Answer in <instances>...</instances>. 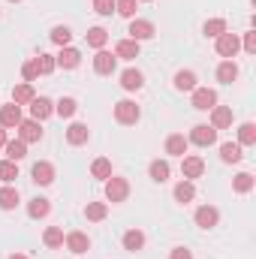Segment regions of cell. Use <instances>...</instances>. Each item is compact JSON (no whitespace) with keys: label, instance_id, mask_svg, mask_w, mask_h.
Masks as SVG:
<instances>
[{"label":"cell","instance_id":"29","mask_svg":"<svg viewBox=\"0 0 256 259\" xmlns=\"http://www.w3.org/2000/svg\"><path fill=\"white\" fill-rule=\"evenodd\" d=\"M84 39H88V46H91V49H97V52H100V49H106V42H109V33H106L103 27H91V30L84 33Z\"/></svg>","mask_w":256,"mask_h":259},{"label":"cell","instance_id":"17","mask_svg":"<svg viewBox=\"0 0 256 259\" xmlns=\"http://www.w3.org/2000/svg\"><path fill=\"white\" fill-rule=\"evenodd\" d=\"M211 127L214 130L232 127V109H229V106H214V109H211Z\"/></svg>","mask_w":256,"mask_h":259},{"label":"cell","instance_id":"8","mask_svg":"<svg viewBox=\"0 0 256 259\" xmlns=\"http://www.w3.org/2000/svg\"><path fill=\"white\" fill-rule=\"evenodd\" d=\"M30 178H33V184H39V187H49V184L55 181V166H52L49 160H39V163H33V169H30Z\"/></svg>","mask_w":256,"mask_h":259},{"label":"cell","instance_id":"26","mask_svg":"<svg viewBox=\"0 0 256 259\" xmlns=\"http://www.w3.org/2000/svg\"><path fill=\"white\" fill-rule=\"evenodd\" d=\"M235 78H238V64H235V61H223V64L217 66V81L232 84Z\"/></svg>","mask_w":256,"mask_h":259},{"label":"cell","instance_id":"45","mask_svg":"<svg viewBox=\"0 0 256 259\" xmlns=\"http://www.w3.org/2000/svg\"><path fill=\"white\" fill-rule=\"evenodd\" d=\"M241 46H244V52H247V55H256V33H253V30H247V33H244V42H241Z\"/></svg>","mask_w":256,"mask_h":259},{"label":"cell","instance_id":"11","mask_svg":"<svg viewBox=\"0 0 256 259\" xmlns=\"http://www.w3.org/2000/svg\"><path fill=\"white\" fill-rule=\"evenodd\" d=\"M49 115H55V103L49 97H33L30 100V118L33 121H46Z\"/></svg>","mask_w":256,"mask_h":259},{"label":"cell","instance_id":"12","mask_svg":"<svg viewBox=\"0 0 256 259\" xmlns=\"http://www.w3.org/2000/svg\"><path fill=\"white\" fill-rule=\"evenodd\" d=\"M64 244H66L69 253H88V250H91V238H88L84 232H66Z\"/></svg>","mask_w":256,"mask_h":259},{"label":"cell","instance_id":"40","mask_svg":"<svg viewBox=\"0 0 256 259\" xmlns=\"http://www.w3.org/2000/svg\"><path fill=\"white\" fill-rule=\"evenodd\" d=\"M15 178H18V166L12 160H0V181L3 184H12Z\"/></svg>","mask_w":256,"mask_h":259},{"label":"cell","instance_id":"42","mask_svg":"<svg viewBox=\"0 0 256 259\" xmlns=\"http://www.w3.org/2000/svg\"><path fill=\"white\" fill-rule=\"evenodd\" d=\"M238 145H247V148L256 145V124L247 121V124H241V127H238Z\"/></svg>","mask_w":256,"mask_h":259},{"label":"cell","instance_id":"28","mask_svg":"<svg viewBox=\"0 0 256 259\" xmlns=\"http://www.w3.org/2000/svg\"><path fill=\"white\" fill-rule=\"evenodd\" d=\"M253 184H256V178L253 175H250V172H238V175H235V178H232V190H235V193H250V190H253Z\"/></svg>","mask_w":256,"mask_h":259},{"label":"cell","instance_id":"19","mask_svg":"<svg viewBox=\"0 0 256 259\" xmlns=\"http://www.w3.org/2000/svg\"><path fill=\"white\" fill-rule=\"evenodd\" d=\"M88 139H91V130H88V124H69V127H66V142H69L72 148L84 145Z\"/></svg>","mask_w":256,"mask_h":259},{"label":"cell","instance_id":"34","mask_svg":"<svg viewBox=\"0 0 256 259\" xmlns=\"http://www.w3.org/2000/svg\"><path fill=\"white\" fill-rule=\"evenodd\" d=\"M91 175H94V178H100V181L112 178V163H109L106 157H97V160L91 163Z\"/></svg>","mask_w":256,"mask_h":259},{"label":"cell","instance_id":"2","mask_svg":"<svg viewBox=\"0 0 256 259\" xmlns=\"http://www.w3.org/2000/svg\"><path fill=\"white\" fill-rule=\"evenodd\" d=\"M187 142L199 145V148H211V145L217 142V130L211 127V124H196V127L190 130V136H187Z\"/></svg>","mask_w":256,"mask_h":259},{"label":"cell","instance_id":"21","mask_svg":"<svg viewBox=\"0 0 256 259\" xmlns=\"http://www.w3.org/2000/svg\"><path fill=\"white\" fill-rule=\"evenodd\" d=\"M27 214H30L33 220H42V217H49V214H52V202H49V199H42V196H36V199H30Z\"/></svg>","mask_w":256,"mask_h":259},{"label":"cell","instance_id":"16","mask_svg":"<svg viewBox=\"0 0 256 259\" xmlns=\"http://www.w3.org/2000/svg\"><path fill=\"white\" fill-rule=\"evenodd\" d=\"M187 148H190V142H187L184 133H172V136L166 139V154H172V157H184Z\"/></svg>","mask_w":256,"mask_h":259},{"label":"cell","instance_id":"33","mask_svg":"<svg viewBox=\"0 0 256 259\" xmlns=\"http://www.w3.org/2000/svg\"><path fill=\"white\" fill-rule=\"evenodd\" d=\"M42 244L52 247V250H55V247H64V229H61V226H49V229L42 232Z\"/></svg>","mask_w":256,"mask_h":259},{"label":"cell","instance_id":"27","mask_svg":"<svg viewBox=\"0 0 256 259\" xmlns=\"http://www.w3.org/2000/svg\"><path fill=\"white\" fill-rule=\"evenodd\" d=\"M18 202H21V196H18V190L15 187H0V208L3 211H12V208H18Z\"/></svg>","mask_w":256,"mask_h":259},{"label":"cell","instance_id":"14","mask_svg":"<svg viewBox=\"0 0 256 259\" xmlns=\"http://www.w3.org/2000/svg\"><path fill=\"white\" fill-rule=\"evenodd\" d=\"M21 124V106H15V103H6V106H0V127H18Z\"/></svg>","mask_w":256,"mask_h":259},{"label":"cell","instance_id":"25","mask_svg":"<svg viewBox=\"0 0 256 259\" xmlns=\"http://www.w3.org/2000/svg\"><path fill=\"white\" fill-rule=\"evenodd\" d=\"M142 247H145V232H142V229H127V232H124V250L136 253V250H142Z\"/></svg>","mask_w":256,"mask_h":259},{"label":"cell","instance_id":"47","mask_svg":"<svg viewBox=\"0 0 256 259\" xmlns=\"http://www.w3.org/2000/svg\"><path fill=\"white\" fill-rule=\"evenodd\" d=\"M6 142H9V139H6V130L0 127V148H3V145H6Z\"/></svg>","mask_w":256,"mask_h":259},{"label":"cell","instance_id":"22","mask_svg":"<svg viewBox=\"0 0 256 259\" xmlns=\"http://www.w3.org/2000/svg\"><path fill=\"white\" fill-rule=\"evenodd\" d=\"M169 163L166 160H154L151 166H148V175H151V181H157V184H166L169 181Z\"/></svg>","mask_w":256,"mask_h":259},{"label":"cell","instance_id":"3","mask_svg":"<svg viewBox=\"0 0 256 259\" xmlns=\"http://www.w3.org/2000/svg\"><path fill=\"white\" fill-rule=\"evenodd\" d=\"M238 49H241V39H238V33H220L217 36V55L220 58H226V61H232L235 55H238Z\"/></svg>","mask_w":256,"mask_h":259},{"label":"cell","instance_id":"7","mask_svg":"<svg viewBox=\"0 0 256 259\" xmlns=\"http://www.w3.org/2000/svg\"><path fill=\"white\" fill-rule=\"evenodd\" d=\"M202 172H205V160H202V157H196V154L181 157V175H184V181L202 178Z\"/></svg>","mask_w":256,"mask_h":259},{"label":"cell","instance_id":"41","mask_svg":"<svg viewBox=\"0 0 256 259\" xmlns=\"http://www.w3.org/2000/svg\"><path fill=\"white\" fill-rule=\"evenodd\" d=\"M136 9H139V0H115V12L121 18H136Z\"/></svg>","mask_w":256,"mask_h":259},{"label":"cell","instance_id":"13","mask_svg":"<svg viewBox=\"0 0 256 259\" xmlns=\"http://www.w3.org/2000/svg\"><path fill=\"white\" fill-rule=\"evenodd\" d=\"M217 220H220V211H217L214 205H202V208H196V226H202V229H214Z\"/></svg>","mask_w":256,"mask_h":259},{"label":"cell","instance_id":"32","mask_svg":"<svg viewBox=\"0 0 256 259\" xmlns=\"http://www.w3.org/2000/svg\"><path fill=\"white\" fill-rule=\"evenodd\" d=\"M84 217H88V220H94V223H100V220H106V217H109V205H106V202H88Z\"/></svg>","mask_w":256,"mask_h":259},{"label":"cell","instance_id":"4","mask_svg":"<svg viewBox=\"0 0 256 259\" xmlns=\"http://www.w3.org/2000/svg\"><path fill=\"white\" fill-rule=\"evenodd\" d=\"M127 196H130V181L127 178H118V175L106 178V199H109V202H124Z\"/></svg>","mask_w":256,"mask_h":259},{"label":"cell","instance_id":"15","mask_svg":"<svg viewBox=\"0 0 256 259\" xmlns=\"http://www.w3.org/2000/svg\"><path fill=\"white\" fill-rule=\"evenodd\" d=\"M55 64L61 66V69H75V66L81 64V52H78V49H72V46H64V49H61V55L55 58Z\"/></svg>","mask_w":256,"mask_h":259},{"label":"cell","instance_id":"18","mask_svg":"<svg viewBox=\"0 0 256 259\" xmlns=\"http://www.w3.org/2000/svg\"><path fill=\"white\" fill-rule=\"evenodd\" d=\"M142 84H145V75H142L139 69L130 66V69L121 72V88H124V91H130V94H133V91H142Z\"/></svg>","mask_w":256,"mask_h":259},{"label":"cell","instance_id":"35","mask_svg":"<svg viewBox=\"0 0 256 259\" xmlns=\"http://www.w3.org/2000/svg\"><path fill=\"white\" fill-rule=\"evenodd\" d=\"M196 199V187H193V181H181V184H175V202H181V205H187Z\"/></svg>","mask_w":256,"mask_h":259},{"label":"cell","instance_id":"5","mask_svg":"<svg viewBox=\"0 0 256 259\" xmlns=\"http://www.w3.org/2000/svg\"><path fill=\"white\" fill-rule=\"evenodd\" d=\"M130 39H136V42H145V39H154V33H157V27L151 24V21H145V18H130Z\"/></svg>","mask_w":256,"mask_h":259},{"label":"cell","instance_id":"31","mask_svg":"<svg viewBox=\"0 0 256 259\" xmlns=\"http://www.w3.org/2000/svg\"><path fill=\"white\" fill-rule=\"evenodd\" d=\"M220 160H223V163H241V160H244L241 145H232V142L220 145Z\"/></svg>","mask_w":256,"mask_h":259},{"label":"cell","instance_id":"20","mask_svg":"<svg viewBox=\"0 0 256 259\" xmlns=\"http://www.w3.org/2000/svg\"><path fill=\"white\" fill-rule=\"evenodd\" d=\"M33 97H36V94H33V84H30V81H21V84L12 88V103H15V106H27Z\"/></svg>","mask_w":256,"mask_h":259},{"label":"cell","instance_id":"10","mask_svg":"<svg viewBox=\"0 0 256 259\" xmlns=\"http://www.w3.org/2000/svg\"><path fill=\"white\" fill-rule=\"evenodd\" d=\"M18 139L24 142V145H30V142H39L42 139V127H39V121H33V118H21V124H18Z\"/></svg>","mask_w":256,"mask_h":259},{"label":"cell","instance_id":"24","mask_svg":"<svg viewBox=\"0 0 256 259\" xmlns=\"http://www.w3.org/2000/svg\"><path fill=\"white\" fill-rule=\"evenodd\" d=\"M196 81H199V78H196L193 69H178V72H175V91H193V88H199Z\"/></svg>","mask_w":256,"mask_h":259},{"label":"cell","instance_id":"43","mask_svg":"<svg viewBox=\"0 0 256 259\" xmlns=\"http://www.w3.org/2000/svg\"><path fill=\"white\" fill-rule=\"evenodd\" d=\"M94 12L97 15H112L115 12V0H94Z\"/></svg>","mask_w":256,"mask_h":259},{"label":"cell","instance_id":"39","mask_svg":"<svg viewBox=\"0 0 256 259\" xmlns=\"http://www.w3.org/2000/svg\"><path fill=\"white\" fill-rule=\"evenodd\" d=\"M33 64H36V72L39 75H52L58 64H55V55H39V58H33Z\"/></svg>","mask_w":256,"mask_h":259},{"label":"cell","instance_id":"49","mask_svg":"<svg viewBox=\"0 0 256 259\" xmlns=\"http://www.w3.org/2000/svg\"><path fill=\"white\" fill-rule=\"evenodd\" d=\"M9 3H21V0H9Z\"/></svg>","mask_w":256,"mask_h":259},{"label":"cell","instance_id":"48","mask_svg":"<svg viewBox=\"0 0 256 259\" xmlns=\"http://www.w3.org/2000/svg\"><path fill=\"white\" fill-rule=\"evenodd\" d=\"M9 259H27V256H24V253H12Z\"/></svg>","mask_w":256,"mask_h":259},{"label":"cell","instance_id":"37","mask_svg":"<svg viewBox=\"0 0 256 259\" xmlns=\"http://www.w3.org/2000/svg\"><path fill=\"white\" fill-rule=\"evenodd\" d=\"M55 112H58L61 118H72V115L78 112V103H75L72 97H61V100L55 103Z\"/></svg>","mask_w":256,"mask_h":259},{"label":"cell","instance_id":"6","mask_svg":"<svg viewBox=\"0 0 256 259\" xmlns=\"http://www.w3.org/2000/svg\"><path fill=\"white\" fill-rule=\"evenodd\" d=\"M193 109H199V112H211L214 106H217V91H211V88H193Z\"/></svg>","mask_w":256,"mask_h":259},{"label":"cell","instance_id":"9","mask_svg":"<svg viewBox=\"0 0 256 259\" xmlns=\"http://www.w3.org/2000/svg\"><path fill=\"white\" fill-rule=\"evenodd\" d=\"M115 66H118V58H115L112 52L100 49V52L94 55V72H97V75H112V72H115Z\"/></svg>","mask_w":256,"mask_h":259},{"label":"cell","instance_id":"50","mask_svg":"<svg viewBox=\"0 0 256 259\" xmlns=\"http://www.w3.org/2000/svg\"><path fill=\"white\" fill-rule=\"evenodd\" d=\"M142 3H151V0H142Z\"/></svg>","mask_w":256,"mask_h":259},{"label":"cell","instance_id":"44","mask_svg":"<svg viewBox=\"0 0 256 259\" xmlns=\"http://www.w3.org/2000/svg\"><path fill=\"white\" fill-rule=\"evenodd\" d=\"M21 75H24V81H36V78H39V72H36V64H33V61L21 64Z\"/></svg>","mask_w":256,"mask_h":259},{"label":"cell","instance_id":"36","mask_svg":"<svg viewBox=\"0 0 256 259\" xmlns=\"http://www.w3.org/2000/svg\"><path fill=\"white\" fill-rule=\"evenodd\" d=\"M226 30H229V27H226V21H223V18H211V21H205V24H202V33H205V36H211V39H217V36H220V33H226Z\"/></svg>","mask_w":256,"mask_h":259},{"label":"cell","instance_id":"38","mask_svg":"<svg viewBox=\"0 0 256 259\" xmlns=\"http://www.w3.org/2000/svg\"><path fill=\"white\" fill-rule=\"evenodd\" d=\"M49 36H52V42H55V46H61V49H64V46H69V39H72V30H69L66 24H58V27H52V33H49Z\"/></svg>","mask_w":256,"mask_h":259},{"label":"cell","instance_id":"23","mask_svg":"<svg viewBox=\"0 0 256 259\" xmlns=\"http://www.w3.org/2000/svg\"><path fill=\"white\" fill-rule=\"evenodd\" d=\"M115 58H121V61L139 58V42H136V39H121V42L115 46Z\"/></svg>","mask_w":256,"mask_h":259},{"label":"cell","instance_id":"1","mask_svg":"<svg viewBox=\"0 0 256 259\" xmlns=\"http://www.w3.org/2000/svg\"><path fill=\"white\" fill-rule=\"evenodd\" d=\"M139 118H142V112H139V106H136L133 100H121V103H115V121H118V124L130 127V124H136Z\"/></svg>","mask_w":256,"mask_h":259},{"label":"cell","instance_id":"46","mask_svg":"<svg viewBox=\"0 0 256 259\" xmlns=\"http://www.w3.org/2000/svg\"><path fill=\"white\" fill-rule=\"evenodd\" d=\"M169 259H193V253L187 250V247H175V250L169 253Z\"/></svg>","mask_w":256,"mask_h":259},{"label":"cell","instance_id":"30","mask_svg":"<svg viewBox=\"0 0 256 259\" xmlns=\"http://www.w3.org/2000/svg\"><path fill=\"white\" fill-rule=\"evenodd\" d=\"M3 148H6V160H12V163H18V160H24V157H27V145H24L21 139L6 142Z\"/></svg>","mask_w":256,"mask_h":259}]
</instances>
